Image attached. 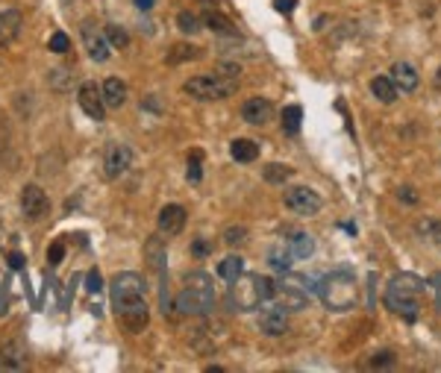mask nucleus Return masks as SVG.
Masks as SVG:
<instances>
[{
  "label": "nucleus",
  "instance_id": "obj_27",
  "mask_svg": "<svg viewBox=\"0 0 441 373\" xmlns=\"http://www.w3.org/2000/svg\"><path fill=\"white\" fill-rule=\"evenodd\" d=\"M300 121H303V109L300 106H286L283 109V132H289V135H297L300 132Z\"/></svg>",
  "mask_w": 441,
  "mask_h": 373
},
{
  "label": "nucleus",
  "instance_id": "obj_46",
  "mask_svg": "<svg viewBox=\"0 0 441 373\" xmlns=\"http://www.w3.org/2000/svg\"><path fill=\"white\" fill-rule=\"evenodd\" d=\"M133 4H135L138 9H142V12H147V9H153V4H156V0H133Z\"/></svg>",
  "mask_w": 441,
  "mask_h": 373
},
{
  "label": "nucleus",
  "instance_id": "obj_33",
  "mask_svg": "<svg viewBox=\"0 0 441 373\" xmlns=\"http://www.w3.org/2000/svg\"><path fill=\"white\" fill-rule=\"evenodd\" d=\"M177 27L183 30V33H189V35H194V33H200L203 21H200L194 12H179V15H177Z\"/></svg>",
  "mask_w": 441,
  "mask_h": 373
},
{
  "label": "nucleus",
  "instance_id": "obj_43",
  "mask_svg": "<svg viewBox=\"0 0 441 373\" xmlns=\"http://www.w3.org/2000/svg\"><path fill=\"white\" fill-rule=\"evenodd\" d=\"M191 250H194V256H206V253H212V241L197 239V241L191 244Z\"/></svg>",
  "mask_w": 441,
  "mask_h": 373
},
{
  "label": "nucleus",
  "instance_id": "obj_8",
  "mask_svg": "<svg viewBox=\"0 0 441 373\" xmlns=\"http://www.w3.org/2000/svg\"><path fill=\"white\" fill-rule=\"evenodd\" d=\"M286 206H289V212L300 214V218H312V214L320 212V206H324V203H320L318 191H312L306 185H294V188L286 191Z\"/></svg>",
  "mask_w": 441,
  "mask_h": 373
},
{
  "label": "nucleus",
  "instance_id": "obj_5",
  "mask_svg": "<svg viewBox=\"0 0 441 373\" xmlns=\"http://www.w3.org/2000/svg\"><path fill=\"white\" fill-rule=\"evenodd\" d=\"M315 288H318V285H312V280H306L303 273L283 270V273H279L277 294H279V303H283L289 311H300V309L309 306V294H312Z\"/></svg>",
  "mask_w": 441,
  "mask_h": 373
},
{
  "label": "nucleus",
  "instance_id": "obj_42",
  "mask_svg": "<svg viewBox=\"0 0 441 373\" xmlns=\"http://www.w3.org/2000/svg\"><path fill=\"white\" fill-rule=\"evenodd\" d=\"M62 256H65V244L62 241H53L50 250H48V262L50 265H59V262H62Z\"/></svg>",
  "mask_w": 441,
  "mask_h": 373
},
{
  "label": "nucleus",
  "instance_id": "obj_41",
  "mask_svg": "<svg viewBox=\"0 0 441 373\" xmlns=\"http://www.w3.org/2000/svg\"><path fill=\"white\" fill-rule=\"evenodd\" d=\"M397 200H403L406 206H418V200H420V197H418V191H415L412 185H403V188L397 191Z\"/></svg>",
  "mask_w": 441,
  "mask_h": 373
},
{
  "label": "nucleus",
  "instance_id": "obj_18",
  "mask_svg": "<svg viewBox=\"0 0 441 373\" xmlns=\"http://www.w3.org/2000/svg\"><path fill=\"white\" fill-rule=\"evenodd\" d=\"M391 83H394L400 91L412 94V91L418 88V83H420V76H418V71H415L412 62H394V65H391Z\"/></svg>",
  "mask_w": 441,
  "mask_h": 373
},
{
  "label": "nucleus",
  "instance_id": "obj_40",
  "mask_svg": "<svg viewBox=\"0 0 441 373\" xmlns=\"http://www.w3.org/2000/svg\"><path fill=\"white\" fill-rule=\"evenodd\" d=\"M371 367H376V370H383V367H394V356L389 350H383V352H376V356L371 359Z\"/></svg>",
  "mask_w": 441,
  "mask_h": 373
},
{
  "label": "nucleus",
  "instance_id": "obj_14",
  "mask_svg": "<svg viewBox=\"0 0 441 373\" xmlns=\"http://www.w3.org/2000/svg\"><path fill=\"white\" fill-rule=\"evenodd\" d=\"M133 165V150L127 144H109L106 150V159H104V168H106V176L109 180H118V176H124Z\"/></svg>",
  "mask_w": 441,
  "mask_h": 373
},
{
  "label": "nucleus",
  "instance_id": "obj_29",
  "mask_svg": "<svg viewBox=\"0 0 441 373\" xmlns=\"http://www.w3.org/2000/svg\"><path fill=\"white\" fill-rule=\"evenodd\" d=\"M74 83H77V76H74L71 71H65V68H56V71H50V86H53L56 91H71V88H74Z\"/></svg>",
  "mask_w": 441,
  "mask_h": 373
},
{
  "label": "nucleus",
  "instance_id": "obj_34",
  "mask_svg": "<svg viewBox=\"0 0 441 373\" xmlns=\"http://www.w3.org/2000/svg\"><path fill=\"white\" fill-rule=\"evenodd\" d=\"M197 56V47L191 45H174L171 53H168V62L171 65H179V62H186V59H194Z\"/></svg>",
  "mask_w": 441,
  "mask_h": 373
},
{
  "label": "nucleus",
  "instance_id": "obj_45",
  "mask_svg": "<svg viewBox=\"0 0 441 373\" xmlns=\"http://www.w3.org/2000/svg\"><path fill=\"white\" fill-rule=\"evenodd\" d=\"M9 265H12L15 270H21V268H24V256H21V253H9Z\"/></svg>",
  "mask_w": 441,
  "mask_h": 373
},
{
  "label": "nucleus",
  "instance_id": "obj_6",
  "mask_svg": "<svg viewBox=\"0 0 441 373\" xmlns=\"http://www.w3.org/2000/svg\"><path fill=\"white\" fill-rule=\"evenodd\" d=\"M238 88V83H230L224 80V76H191V80L183 86V91L189 97H194V101H224V97H230L233 91Z\"/></svg>",
  "mask_w": 441,
  "mask_h": 373
},
{
  "label": "nucleus",
  "instance_id": "obj_10",
  "mask_svg": "<svg viewBox=\"0 0 441 373\" xmlns=\"http://www.w3.org/2000/svg\"><path fill=\"white\" fill-rule=\"evenodd\" d=\"M259 329L265 332V335L277 338V335H286L289 332V309L283 303H265V309L259 311Z\"/></svg>",
  "mask_w": 441,
  "mask_h": 373
},
{
  "label": "nucleus",
  "instance_id": "obj_16",
  "mask_svg": "<svg viewBox=\"0 0 441 373\" xmlns=\"http://www.w3.org/2000/svg\"><path fill=\"white\" fill-rule=\"evenodd\" d=\"M271 115H274V106H271L268 97H250V101L242 106V117L247 124H253V127L268 124Z\"/></svg>",
  "mask_w": 441,
  "mask_h": 373
},
{
  "label": "nucleus",
  "instance_id": "obj_31",
  "mask_svg": "<svg viewBox=\"0 0 441 373\" xmlns=\"http://www.w3.org/2000/svg\"><path fill=\"white\" fill-rule=\"evenodd\" d=\"M147 259H150V268L162 270V262H165V244H162V239H150L147 241Z\"/></svg>",
  "mask_w": 441,
  "mask_h": 373
},
{
  "label": "nucleus",
  "instance_id": "obj_21",
  "mask_svg": "<svg viewBox=\"0 0 441 373\" xmlns=\"http://www.w3.org/2000/svg\"><path fill=\"white\" fill-rule=\"evenodd\" d=\"M230 156H233L235 162H242V165L256 162V159H259V144L250 142V139H235V142L230 144Z\"/></svg>",
  "mask_w": 441,
  "mask_h": 373
},
{
  "label": "nucleus",
  "instance_id": "obj_48",
  "mask_svg": "<svg viewBox=\"0 0 441 373\" xmlns=\"http://www.w3.org/2000/svg\"><path fill=\"white\" fill-rule=\"evenodd\" d=\"M4 315H6V297L0 294V318H4Z\"/></svg>",
  "mask_w": 441,
  "mask_h": 373
},
{
  "label": "nucleus",
  "instance_id": "obj_30",
  "mask_svg": "<svg viewBox=\"0 0 441 373\" xmlns=\"http://www.w3.org/2000/svg\"><path fill=\"white\" fill-rule=\"evenodd\" d=\"M262 176H265V183H271V185H283L289 176H291V168L289 165H268L265 171H262Z\"/></svg>",
  "mask_w": 441,
  "mask_h": 373
},
{
  "label": "nucleus",
  "instance_id": "obj_2",
  "mask_svg": "<svg viewBox=\"0 0 441 373\" xmlns=\"http://www.w3.org/2000/svg\"><path fill=\"white\" fill-rule=\"evenodd\" d=\"M424 280L415 273H397L386 285V306L400 315L406 323H415L420 318V297H424Z\"/></svg>",
  "mask_w": 441,
  "mask_h": 373
},
{
  "label": "nucleus",
  "instance_id": "obj_25",
  "mask_svg": "<svg viewBox=\"0 0 441 373\" xmlns=\"http://www.w3.org/2000/svg\"><path fill=\"white\" fill-rule=\"evenodd\" d=\"M203 27H209V30H215V33H220V35H233V33H235V27H233L230 18L220 15V12H215V9H206V12H203Z\"/></svg>",
  "mask_w": 441,
  "mask_h": 373
},
{
  "label": "nucleus",
  "instance_id": "obj_39",
  "mask_svg": "<svg viewBox=\"0 0 441 373\" xmlns=\"http://www.w3.org/2000/svg\"><path fill=\"white\" fill-rule=\"evenodd\" d=\"M86 288H89V294H100L104 291V277H100V270L94 268V270H89V277H86Z\"/></svg>",
  "mask_w": 441,
  "mask_h": 373
},
{
  "label": "nucleus",
  "instance_id": "obj_7",
  "mask_svg": "<svg viewBox=\"0 0 441 373\" xmlns=\"http://www.w3.org/2000/svg\"><path fill=\"white\" fill-rule=\"evenodd\" d=\"M115 315H118V321L124 323V329L135 335V332H142V329L147 326L150 309H147L145 297H135V300H127V303H121V306H115Z\"/></svg>",
  "mask_w": 441,
  "mask_h": 373
},
{
  "label": "nucleus",
  "instance_id": "obj_3",
  "mask_svg": "<svg viewBox=\"0 0 441 373\" xmlns=\"http://www.w3.org/2000/svg\"><path fill=\"white\" fill-rule=\"evenodd\" d=\"M315 294L330 311H350L356 309V300H359V285L350 270H333L318 282Z\"/></svg>",
  "mask_w": 441,
  "mask_h": 373
},
{
  "label": "nucleus",
  "instance_id": "obj_12",
  "mask_svg": "<svg viewBox=\"0 0 441 373\" xmlns=\"http://www.w3.org/2000/svg\"><path fill=\"white\" fill-rule=\"evenodd\" d=\"M77 101H79V109H83L91 121H104L106 117V103H104V91H100L97 83H83L77 91Z\"/></svg>",
  "mask_w": 441,
  "mask_h": 373
},
{
  "label": "nucleus",
  "instance_id": "obj_32",
  "mask_svg": "<svg viewBox=\"0 0 441 373\" xmlns=\"http://www.w3.org/2000/svg\"><path fill=\"white\" fill-rule=\"evenodd\" d=\"M220 239H224V244H227V247H233V250H235V247L247 244V229H245V226H227Z\"/></svg>",
  "mask_w": 441,
  "mask_h": 373
},
{
  "label": "nucleus",
  "instance_id": "obj_37",
  "mask_svg": "<svg viewBox=\"0 0 441 373\" xmlns=\"http://www.w3.org/2000/svg\"><path fill=\"white\" fill-rule=\"evenodd\" d=\"M50 50L53 53H68L71 50V38L65 33H53L50 35Z\"/></svg>",
  "mask_w": 441,
  "mask_h": 373
},
{
  "label": "nucleus",
  "instance_id": "obj_17",
  "mask_svg": "<svg viewBox=\"0 0 441 373\" xmlns=\"http://www.w3.org/2000/svg\"><path fill=\"white\" fill-rule=\"evenodd\" d=\"M21 27H24V15L18 9H6L0 12V47L12 45L18 35H21Z\"/></svg>",
  "mask_w": 441,
  "mask_h": 373
},
{
  "label": "nucleus",
  "instance_id": "obj_15",
  "mask_svg": "<svg viewBox=\"0 0 441 373\" xmlns=\"http://www.w3.org/2000/svg\"><path fill=\"white\" fill-rule=\"evenodd\" d=\"M156 226H159V232H162V235H179V232H183V226H186V209L179 203L165 206L162 212H159Z\"/></svg>",
  "mask_w": 441,
  "mask_h": 373
},
{
  "label": "nucleus",
  "instance_id": "obj_47",
  "mask_svg": "<svg viewBox=\"0 0 441 373\" xmlns=\"http://www.w3.org/2000/svg\"><path fill=\"white\" fill-rule=\"evenodd\" d=\"M145 109H153V112H159V103H156L153 97H150V101H145Z\"/></svg>",
  "mask_w": 441,
  "mask_h": 373
},
{
  "label": "nucleus",
  "instance_id": "obj_1",
  "mask_svg": "<svg viewBox=\"0 0 441 373\" xmlns=\"http://www.w3.org/2000/svg\"><path fill=\"white\" fill-rule=\"evenodd\" d=\"M274 297H277V285L268 277H259V273H238V277L230 282L227 306H230V311H256L259 306H265Z\"/></svg>",
  "mask_w": 441,
  "mask_h": 373
},
{
  "label": "nucleus",
  "instance_id": "obj_4",
  "mask_svg": "<svg viewBox=\"0 0 441 373\" xmlns=\"http://www.w3.org/2000/svg\"><path fill=\"white\" fill-rule=\"evenodd\" d=\"M177 309L179 315H209L215 309V285L209 273L203 270L189 273L183 291L177 294Z\"/></svg>",
  "mask_w": 441,
  "mask_h": 373
},
{
  "label": "nucleus",
  "instance_id": "obj_22",
  "mask_svg": "<svg viewBox=\"0 0 441 373\" xmlns=\"http://www.w3.org/2000/svg\"><path fill=\"white\" fill-rule=\"evenodd\" d=\"M371 94L376 97L379 103H394L397 101V86L391 83V76H374L371 80Z\"/></svg>",
  "mask_w": 441,
  "mask_h": 373
},
{
  "label": "nucleus",
  "instance_id": "obj_19",
  "mask_svg": "<svg viewBox=\"0 0 441 373\" xmlns=\"http://www.w3.org/2000/svg\"><path fill=\"white\" fill-rule=\"evenodd\" d=\"M100 91H104L106 109H121V106L127 103V83L118 80V76H109V80L100 86Z\"/></svg>",
  "mask_w": 441,
  "mask_h": 373
},
{
  "label": "nucleus",
  "instance_id": "obj_35",
  "mask_svg": "<svg viewBox=\"0 0 441 373\" xmlns=\"http://www.w3.org/2000/svg\"><path fill=\"white\" fill-rule=\"evenodd\" d=\"M200 159H203V153H200V150H191V156H189V171H186L189 183H200V176H203V168H200Z\"/></svg>",
  "mask_w": 441,
  "mask_h": 373
},
{
  "label": "nucleus",
  "instance_id": "obj_26",
  "mask_svg": "<svg viewBox=\"0 0 441 373\" xmlns=\"http://www.w3.org/2000/svg\"><path fill=\"white\" fill-rule=\"evenodd\" d=\"M238 273H245V259H242V256H227L224 262L218 265V277L227 280V282H233Z\"/></svg>",
  "mask_w": 441,
  "mask_h": 373
},
{
  "label": "nucleus",
  "instance_id": "obj_13",
  "mask_svg": "<svg viewBox=\"0 0 441 373\" xmlns=\"http://www.w3.org/2000/svg\"><path fill=\"white\" fill-rule=\"evenodd\" d=\"M83 45H86V50H89V56L94 59V62H106L109 53H112V45L106 42V33L91 21L83 24Z\"/></svg>",
  "mask_w": 441,
  "mask_h": 373
},
{
  "label": "nucleus",
  "instance_id": "obj_11",
  "mask_svg": "<svg viewBox=\"0 0 441 373\" xmlns=\"http://www.w3.org/2000/svg\"><path fill=\"white\" fill-rule=\"evenodd\" d=\"M48 209H50V200H48V194L42 191V185H35V183L24 185V191H21V212H24V218L27 221H42L45 214H48Z\"/></svg>",
  "mask_w": 441,
  "mask_h": 373
},
{
  "label": "nucleus",
  "instance_id": "obj_38",
  "mask_svg": "<svg viewBox=\"0 0 441 373\" xmlns=\"http://www.w3.org/2000/svg\"><path fill=\"white\" fill-rule=\"evenodd\" d=\"M238 74H242V68H238L235 62H220L218 65V76H224V80H230V83H238Z\"/></svg>",
  "mask_w": 441,
  "mask_h": 373
},
{
  "label": "nucleus",
  "instance_id": "obj_24",
  "mask_svg": "<svg viewBox=\"0 0 441 373\" xmlns=\"http://www.w3.org/2000/svg\"><path fill=\"white\" fill-rule=\"evenodd\" d=\"M291 259H294V253L289 250V244H277L268 250V265L277 270V273H283V270H291Z\"/></svg>",
  "mask_w": 441,
  "mask_h": 373
},
{
  "label": "nucleus",
  "instance_id": "obj_28",
  "mask_svg": "<svg viewBox=\"0 0 441 373\" xmlns=\"http://www.w3.org/2000/svg\"><path fill=\"white\" fill-rule=\"evenodd\" d=\"M415 229H418V235H424L427 241H432V244H438V247H441V221H432V218H427V221H418V224H415Z\"/></svg>",
  "mask_w": 441,
  "mask_h": 373
},
{
  "label": "nucleus",
  "instance_id": "obj_36",
  "mask_svg": "<svg viewBox=\"0 0 441 373\" xmlns=\"http://www.w3.org/2000/svg\"><path fill=\"white\" fill-rule=\"evenodd\" d=\"M104 33H106V42H109L112 47H127V42H130L127 33H124L121 27H115V24H109Z\"/></svg>",
  "mask_w": 441,
  "mask_h": 373
},
{
  "label": "nucleus",
  "instance_id": "obj_20",
  "mask_svg": "<svg viewBox=\"0 0 441 373\" xmlns=\"http://www.w3.org/2000/svg\"><path fill=\"white\" fill-rule=\"evenodd\" d=\"M289 250L294 253V259H309L312 253H315V239H312L309 232L294 229V232H291V239H289Z\"/></svg>",
  "mask_w": 441,
  "mask_h": 373
},
{
  "label": "nucleus",
  "instance_id": "obj_49",
  "mask_svg": "<svg viewBox=\"0 0 441 373\" xmlns=\"http://www.w3.org/2000/svg\"><path fill=\"white\" fill-rule=\"evenodd\" d=\"M435 88H441V68H438V76H435Z\"/></svg>",
  "mask_w": 441,
  "mask_h": 373
},
{
  "label": "nucleus",
  "instance_id": "obj_44",
  "mask_svg": "<svg viewBox=\"0 0 441 373\" xmlns=\"http://www.w3.org/2000/svg\"><path fill=\"white\" fill-rule=\"evenodd\" d=\"M274 6H277L279 12H286V15H291V12L297 9V0H274Z\"/></svg>",
  "mask_w": 441,
  "mask_h": 373
},
{
  "label": "nucleus",
  "instance_id": "obj_9",
  "mask_svg": "<svg viewBox=\"0 0 441 373\" xmlns=\"http://www.w3.org/2000/svg\"><path fill=\"white\" fill-rule=\"evenodd\" d=\"M135 297H145V280L133 270L115 273V280H112V306H121V303L135 300Z\"/></svg>",
  "mask_w": 441,
  "mask_h": 373
},
{
  "label": "nucleus",
  "instance_id": "obj_23",
  "mask_svg": "<svg viewBox=\"0 0 441 373\" xmlns=\"http://www.w3.org/2000/svg\"><path fill=\"white\" fill-rule=\"evenodd\" d=\"M0 367H9V370H21L24 367V352L15 341L0 347Z\"/></svg>",
  "mask_w": 441,
  "mask_h": 373
}]
</instances>
